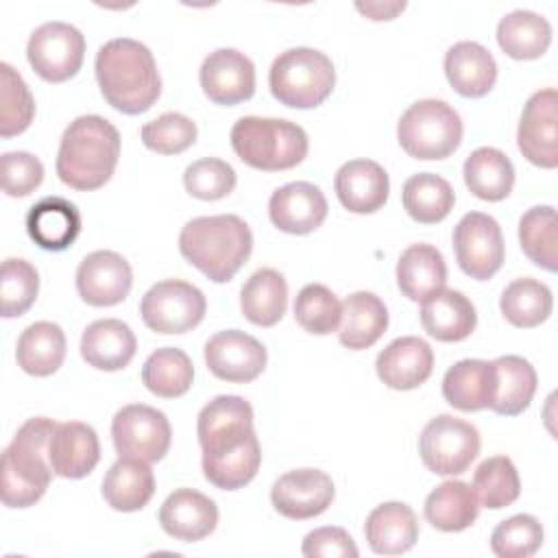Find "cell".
<instances>
[{"mask_svg":"<svg viewBox=\"0 0 558 558\" xmlns=\"http://www.w3.org/2000/svg\"><path fill=\"white\" fill-rule=\"evenodd\" d=\"M203 449V473L220 490L246 486L262 464V449L253 429V408L238 395L211 399L196 421Z\"/></svg>","mask_w":558,"mask_h":558,"instance_id":"6da1fadb","label":"cell"},{"mask_svg":"<svg viewBox=\"0 0 558 558\" xmlns=\"http://www.w3.org/2000/svg\"><path fill=\"white\" fill-rule=\"evenodd\" d=\"M94 70L105 100L126 116L148 111L161 94L155 57L137 39L116 37L102 44Z\"/></svg>","mask_w":558,"mask_h":558,"instance_id":"7a4b0ae2","label":"cell"},{"mask_svg":"<svg viewBox=\"0 0 558 558\" xmlns=\"http://www.w3.org/2000/svg\"><path fill=\"white\" fill-rule=\"evenodd\" d=\"M118 157V129L102 116H78L61 135L57 174L72 190L92 192L111 179Z\"/></svg>","mask_w":558,"mask_h":558,"instance_id":"3957f363","label":"cell"},{"mask_svg":"<svg viewBox=\"0 0 558 558\" xmlns=\"http://www.w3.org/2000/svg\"><path fill=\"white\" fill-rule=\"evenodd\" d=\"M179 251L209 281L227 283L251 257L253 233L233 214L198 216L181 229Z\"/></svg>","mask_w":558,"mask_h":558,"instance_id":"277c9868","label":"cell"},{"mask_svg":"<svg viewBox=\"0 0 558 558\" xmlns=\"http://www.w3.org/2000/svg\"><path fill=\"white\" fill-rule=\"evenodd\" d=\"M54 427L57 423L52 418H28L4 449L0 495L7 508H28L44 497L54 473L48 458V442Z\"/></svg>","mask_w":558,"mask_h":558,"instance_id":"5b68a950","label":"cell"},{"mask_svg":"<svg viewBox=\"0 0 558 558\" xmlns=\"http://www.w3.org/2000/svg\"><path fill=\"white\" fill-rule=\"evenodd\" d=\"M231 146L246 166L279 172L299 166L307 155L310 142L296 122L244 116L231 129Z\"/></svg>","mask_w":558,"mask_h":558,"instance_id":"8992f818","label":"cell"},{"mask_svg":"<svg viewBox=\"0 0 558 558\" xmlns=\"http://www.w3.org/2000/svg\"><path fill=\"white\" fill-rule=\"evenodd\" d=\"M268 85L281 105L314 109L333 92L336 70L325 52L299 46L281 52L272 61Z\"/></svg>","mask_w":558,"mask_h":558,"instance_id":"52a82bcc","label":"cell"},{"mask_svg":"<svg viewBox=\"0 0 558 558\" xmlns=\"http://www.w3.org/2000/svg\"><path fill=\"white\" fill-rule=\"evenodd\" d=\"M397 140L414 159H445L462 142V120L449 102L423 98L403 111Z\"/></svg>","mask_w":558,"mask_h":558,"instance_id":"ba28073f","label":"cell"},{"mask_svg":"<svg viewBox=\"0 0 558 558\" xmlns=\"http://www.w3.org/2000/svg\"><path fill=\"white\" fill-rule=\"evenodd\" d=\"M418 453L432 473L460 475L480 453V432L462 418L438 414L423 427Z\"/></svg>","mask_w":558,"mask_h":558,"instance_id":"9c48e42d","label":"cell"},{"mask_svg":"<svg viewBox=\"0 0 558 558\" xmlns=\"http://www.w3.org/2000/svg\"><path fill=\"white\" fill-rule=\"evenodd\" d=\"M205 310V294L181 279H166L150 286L140 303L144 325L166 336L194 329L203 320Z\"/></svg>","mask_w":558,"mask_h":558,"instance_id":"30bf717a","label":"cell"},{"mask_svg":"<svg viewBox=\"0 0 558 558\" xmlns=\"http://www.w3.org/2000/svg\"><path fill=\"white\" fill-rule=\"evenodd\" d=\"M111 438L120 458L159 462L168 449L172 429L166 414L144 403H131L116 412Z\"/></svg>","mask_w":558,"mask_h":558,"instance_id":"8fae6325","label":"cell"},{"mask_svg":"<svg viewBox=\"0 0 558 558\" xmlns=\"http://www.w3.org/2000/svg\"><path fill=\"white\" fill-rule=\"evenodd\" d=\"M26 57L37 76L48 83H63L83 65L85 37L68 22H46L31 33Z\"/></svg>","mask_w":558,"mask_h":558,"instance_id":"7c38bea8","label":"cell"},{"mask_svg":"<svg viewBox=\"0 0 558 558\" xmlns=\"http://www.w3.org/2000/svg\"><path fill=\"white\" fill-rule=\"evenodd\" d=\"M453 251L464 275L490 279L504 264V235L499 222L482 211H469L453 229Z\"/></svg>","mask_w":558,"mask_h":558,"instance_id":"4fadbf2b","label":"cell"},{"mask_svg":"<svg viewBox=\"0 0 558 558\" xmlns=\"http://www.w3.org/2000/svg\"><path fill=\"white\" fill-rule=\"evenodd\" d=\"M558 94L554 87L541 89L530 96L523 107L517 144L521 155L545 170H554L558 166Z\"/></svg>","mask_w":558,"mask_h":558,"instance_id":"5bb4252c","label":"cell"},{"mask_svg":"<svg viewBox=\"0 0 558 558\" xmlns=\"http://www.w3.org/2000/svg\"><path fill=\"white\" fill-rule=\"evenodd\" d=\"M266 360V347L240 329L218 331L205 344V364L222 381L248 384L262 375Z\"/></svg>","mask_w":558,"mask_h":558,"instance_id":"9a60e30c","label":"cell"},{"mask_svg":"<svg viewBox=\"0 0 558 558\" xmlns=\"http://www.w3.org/2000/svg\"><path fill=\"white\" fill-rule=\"evenodd\" d=\"M331 477L318 469H296L283 473L270 488L275 510L288 519L305 521L323 514L333 501Z\"/></svg>","mask_w":558,"mask_h":558,"instance_id":"2e32d148","label":"cell"},{"mask_svg":"<svg viewBox=\"0 0 558 558\" xmlns=\"http://www.w3.org/2000/svg\"><path fill=\"white\" fill-rule=\"evenodd\" d=\"M205 96L225 107L248 100L255 94V65L235 48H218L209 52L198 72Z\"/></svg>","mask_w":558,"mask_h":558,"instance_id":"e0dca14e","label":"cell"},{"mask_svg":"<svg viewBox=\"0 0 558 558\" xmlns=\"http://www.w3.org/2000/svg\"><path fill=\"white\" fill-rule=\"evenodd\" d=\"M133 286L129 262L116 251H94L78 264V296L94 307H111L122 303Z\"/></svg>","mask_w":558,"mask_h":558,"instance_id":"ac0fdd59","label":"cell"},{"mask_svg":"<svg viewBox=\"0 0 558 558\" xmlns=\"http://www.w3.org/2000/svg\"><path fill=\"white\" fill-rule=\"evenodd\" d=\"M270 222L292 235L316 231L327 218V198L318 185L292 181L277 187L268 201Z\"/></svg>","mask_w":558,"mask_h":558,"instance_id":"d6986e66","label":"cell"},{"mask_svg":"<svg viewBox=\"0 0 558 558\" xmlns=\"http://www.w3.org/2000/svg\"><path fill=\"white\" fill-rule=\"evenodd\" d=\"M163 532L183 543H196L209 536L218 525V506L194 488H177L159 508Z\"/></svg>","mask_w":558,"mask_h":558,"instance_id":"ffe728a7","label":"cell"},{"mask_svg":"<svg viewBox=\"0 0 558 558\" xmlns=\"http://www.w3.org/2000/svg\"><path fill=\"white\" fill-rule=\"evenodd\" d=\"M379 379L392 390H414L434 371L432 347L416 336H401L379 351L375 362Z\"/></svg>","mask_w":558,"mask_h":558,"instance_id":"44dd1931","label":"cell"},{"mask_svg":"<svg viewBox=\"0 0 558 558\" xmlns=\"http://www.w3.org/2000/svg\"><path fill=\"white\" fill-rule=\"evenodd\" d=\"M48 458L54 475L59 477L81 480L89 475L100 460L96 429L78 421L57 423L48 442Z\"/></svg>","mask_w":558,"mask_h":558,"instance_id":"7402d4cb","label":"cell"},{"mask_svg":"<svg viewBox=\"0 0 558 558\" xmlns=\"http://www.w3.org/2000/svg\"><path fill=\"white\" fill-rule=\"evenodd\" d=\"M333 190L344 209L373 214L384 207L390 192L388 172L373 159H351L333 177Z\"/></svg>","mask_w":558,"mask_h":558,"instance_id":"603a6c76","label":"cell"},{"mask_svg":"<svg viewBox=\"0 0 558 558\" xmlns=\"http://www.w3.org/2000/svg\"><path fill=\"white\" fill-rule=\"evenodd\" d=\"M26 231L44 251H65L81 233V214L63 196H46L26 214Z\"/></svg>","mask_w":558,"mask_h":558,"instance_id":"cb8c5ba5","label":"cell"},{"mask_svg":"<svg viewBox=\"0 0 558 558\" xmlns=\"http://www.w3.org/2000/svg\"><path fill=\"white\" fill-rule=\"evenodd\" d=\"M368 547L379 556H399L418 541V521L414 510L401 501L379 504L364 523Z\"/></svg>","mask_w":558,"mask_h":558,"instance_id":"d4e9b609","label":"cell"},{"mask_svg":"<svg viewBox=\"0 0 558 558\" xmlns=\"http://www.w3.org/2000/svg\"><path fill=\"white\" fill-rule=\"evenodd\" d=\"M445 74L460 96L482 98L497 81V63L482 44L458 41L445 52Z\"/></svg>","mask_w":558,"mask_h":558,"instance_id":"484cf974","label":"cell"},{"mask_svg":"<svg viewBox=\"0 0 558 558\" xmlns=\"http://www.w3.org/2000/svg\"><path fill=\"white\" fill-rule=\"evenodd\" d=\"M135 351V333L118 318L94 320L81 336V355L98 371H122L129 366Z\"/></svg>","mask_w":558,"mask_h":558,"instance_id":"4316f807","label":"cell"},{"mask_svg":"<svg viewBox=\"0 0 558 558\" xmlns=\"http://www.w3.org/2000/svg\"><path fill=\"white\" fill-rule=\"evenodd\" d=\"M421 325L440 342H460L469 338L477 325L475 305L460 290L442 288L423 301Z\"/></svg>","mask_w":558,"mask_h":558,"instance_id":"83f0119b","label":"cell"},{"mask_svg":"<svg viewBox=\"0 0 558 558\" xmlns=\"http://www.w3.org/2000/svg\"><path fill=\"white\" fill-rule=\"evenodd\" d=\"M388 327V310L384 301L366 290L353 292L342 303V323L338 340L351 351L373 347Z\"/></svg>","mask_w":558,"mask_h":558,"instance_id":"f1b7e54d","label":"cell"},{"mask_svg":"<svg viewBox=\"0 0 558 558\" xmlns=\"http://www.w3.org/2000/svg\"><path fill=\"white\" fill-rule=\"evenodd\" d=\"M495 395V366L486 360H460L442 377V397L462 412L490 405Z\"/></svg>","mask_w":558,"mask_h":558,"instance_id":"f546056e","label":"cell"},{"mask_svg":"<svg viewBox=\"0 0 558 558\" xmlns=\"http://www.w3.org/2000/svg\"><path fill=\"white\" fill-rule=\"evenodd\" d=\"M447 283V266L432 244L408 246L397 262V286L410 301H425Z\"/></svg>","mask_w":558,"mask_h":558,"instance_id":"4dcf8cb0","label":"cell"},{"mask_svg":"<svg viewBox=\"0 0 558 558\" xmlns=\"http://www.w3.org/2000/svg\"><path fill=\"white\" fill-rule=\"evenodd\" d=\"M155 495V475L148 462L120 458L102 480V497L118 512L142 510Z\"/></svg>","mask_w":558,"mask_h":558,"instance_id":"1f68e13d","label":"cell"},{"mask_svg":"<svg viewBox=\"0 0 558 558\" xmlns=\"http://www.w3.org/2000/svg\"><path fill=\"white\" fill-rule=\"evenodd\" d=\"M17 366L33 377H48L65 360V333L57 323L39 320L28 325L15 347Z\"/></svg>","mask_w":558,"mask_h":558,"instance_id":"d6a6232c","label":"cell"},{"mask_svg":"<svg viewBox=\"0 0 558 558\" xmlns=\"http://www.w3.org/2000/svg\"><path fill=\"white\" fill-rule=\"evenodd\" d=\"M240 307L248 323L257 327L277 325L288 307V283L275 268L255 270L240 290Z\"/></svg>","mask_w":558,"mask_h":558,"instance_id":"836d02e7","label":"cell"},{"mask_svg":"<svg viewBox=\"0 0 558 558\" xmlns=\"http://www.w3.org/2000/svg\"><path fill=\"white\" fill-rule=\"evenodd\" d=\"M425 519L440 532H462L480 514V501L471 484L447 480L425 499Z\"/></svg>","mask_w":558,"mask_h":558,"instance_id":"e575fe53","label":"cell"},{"mask_svg":"<svg viewBox=\"0 0 558 558\" xmlns=\"http://www.w3.org/2000/svg\"><path fill=\"white\" fill-rule=\"evenodd\" d=\"M495 366V395L488 405L495 414H521L536 392V371L521 355H501L493 360Z\"/></svg>","mask_w":558,"mask_h":558,"instance_id":"d590c367","label":"cell"},{"mask_svg":"<svg viewBox=\"0 0 558 558\" xmlns=\"http://www.w3.org/2000/svg\"><path fill=\"white\" fill-rule=\"evenodd\" d=\"M466 187L482 201L497 203L504 201L514 185V166L501 153L493 146L475 148L462 168Z\"/></svg>","mask_w":558,"mask_h":558,"instance_id":"8d00e7d4","label":"cell"},{"mask_svg":"<svg viewBox=\"0 0 558 558\" xmlns=\"http://www.w3.org/2000/svg\"><path fill=\"white\" fill-rule=\"evenodd\" d=\"M497 44L512 59H538L551 44V24L534 11H512L497 24Z\"/></svg>","mask_w":558,"mask_h":558,"instance_id":"74e56055","label":"cell"},{"mask_svg":"<svg viewBox=\"0 0 558 558\" xmlns=\"http://www.w3.org/2000/svg\"><path fill=\"white\" fill-rule=\"evenodd\" d=\"M401 201L412 220L421 225H436L453 209L456 194L442 177L434 172H418L403 183Z\"/></svg>","mask_w":558,"mask_h":558,"instance_id":"f35d334b","label":"cell"},{"mask_svg":"<svg viewBox=\"0 0 558 558\" xmlns=\"http://www.w3.org/2000/svg\"><path fill=\"white\" fill-rule=\"evenodd\" d=\"M499 307L504 318L521 329L536 327L545 323L554 307L551 290L532 277L514 279L506 286L499 299Z\"/></svg>","mask_w":558,"mask_h":558,"instance_id":"ab89813d","label":"cell"},{"mask_svg":"<svg viewBox=\"0 0 558 558\" xmlns=\"http://www.w3.org/2000/svg\"><path fill=\"white\" fill-rule=\"evenodd\" d=\"M194 379V366L185 351L177 347H163L148 355L142 366V381L144 386L161 397V399H177L183 397Z\"/></svg>","mask_w":558,"mask_h":558,"instance_id":"60d3db41","label":"cell"},{"mask_svg":"<svg viewBox=\"0 0 558 558\" xmlns=\"http://www.w3.org/2000/svg\"><path fill=\"white\" fill-rule=\"evenodd\" d=\"M519 242L530 262L554 272L558 268L556 209L551 205L527 209L519 220Z\"/></svg>","mask_w":558,"mask_h":558,"instance_id":"b9f144b4","label":"cell"},{"mask_svg":"<svg viewBox=\"0 0 558 558\" xmlns=\"http://www.w3.org/2000/svg\"><path fill=\"white\" fill-rule=\"evenodd\" d=\"M473 490L477 501L490 510H499L517 501L521 482L514 462L508 456L486 458L473 475Z\"/></svg>","mask_w":558,"mask_h":558,"instance_id":"7bdbcfd3","label":"cell"},{"mask_svg":"<svg viewBox=\"0 0 558 558\" xmlns=\"http://www.w3.org/2000/svg\"><path fill=\"white\" fill-rule=\"evenodd\" d=\"M296 323L314 336H327L340 327L342 303L323 283H307L294 299Z\"/></svg>","mask_w":558,"mask_h":558,"instance_id":"ee69618b","label":"cell"},{"mask_svg":"<svg viewBox=\"0 0 558 558\" xmlns=\"http://www.w3.org/2000/svg\"><path fill=\"white\" fill-rule=\"evenodd\" d=\"M0 135H20L33 122L35 98L9 63H0Z\"/></svg>","mask_w":558,"mask_h":558,"instance_id":"f6af8a7d","label":"cell"},{"mask_svg":"<svg viewBox=\"0 0 558 558\" xmlns=\"http://www.w3.org/2000/svg\"><path fill=\"white\" fill-rule=\"evenodd\" d=\"M39 292V275L35 266L20 257H9L2 262L0 277V301L2 316L15 318L31 310Z\"/></svg>","mask_w":558,"mask_h":558,"instance_id":"bcb514c9","label":"cell"},{"mask_svg":"<svg viewBox=\"0 0 558 558\" xmlns=\"http://www.w3.org/2000/svg\"><path fill=\"white\" fill-rule=\"evenodd\" d=\"M545 532L536 517L514 514L501 521L490 534V549L499 558H530L543 545Z\"/></svg>","mask_w":558,"mask_h":558,"instance_id":"7dc6e473","label":"cell"},{"mask_svg":"<svg viewBox=\"0 0 558 558\" xmlns=\"http://www.w3.org/2000/svg\"><path fill=\"white\" fill-rule=\"evenodd\" d=\"M196 124L192 118L166 111L159 118L146 122L140 131L142 142L146 148L159 153V155H179L187 150L196 142Z\"/></svg>","mask_w":558,"mask_h":558,"instance_id":"c3c4849f","label":"cell"},{"mask_svg":"<svg viewBox=\"0 0 558 558\" xmlns=\"http://www.w3.org/2000/svg\"><path fill=\"white\" fill-rule=\"evenodd\" d=\"M183 185L190 196L201 201H220L235 187V170L216 157L192 161L183 172Z\"/></svg>","mask_w":558,"mask_h":558,"instance_id":"681fc988","label":"cell"},{"mask_svg":"<svg viewBox=\"0 0 558 558\" xmlns=\"http://www.w3.org/2000/svg\"><path fill=\"white\" fill-rule=\"evenodd\" d=\"M41 181L44 166L35 155L26 150H13L2 155V190L7 196H28L41 185Z\"/></svg>","mask_w":558,"mask_h":558,"instance_id":"f907efd6","label":"cell"},{"mask_svg":"<svg viewBox=\"0 0 558 558\" xmlns=\"http://www.w3.org/2000/svg\"><path fill=\"white\" fill-rule=\"evenodd\" d=\"M307 558H357V547L344 527L327 525L312 530L301 547Z\"/></svg>","mask_w":558,"mask_h":558,"instance_id":"816d5d0a","label":"cell"},{"mask_svg":"<svg viewBox=\"0 0 558 558\" xmlns=\"http://www.w3.org/2000/svg\"><path fill=\"white\" fill-rule=\"evenodd\" d=\"M355 9L360 13H364L368 20L381 22V20H392L397 17V13H401L405 9V2H357Z\"/></svg>","mask_w":558,"mask_h":558,"instance_id":"f5cc1de1","label":"cell"}]
</instances>
